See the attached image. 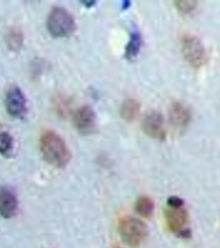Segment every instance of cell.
<instances>
[{
	"instance_id": "obj_6",
	"label": "cell",
	"mask_w": 220,
	"mask_h": 248,
	"mask_svg": "<svg viewBox=\"0 0 220 248\" xmlns=\"http://www.w3.org/2000/svg\"><path fill=\"white\" fill-rule=\"evenodd\" d=\"M74 125L83 135L93 133L97 127L96 113L91 106L84 105L74 114Z\"/></svg>"
},
{
	"instance_id": "obj_11",
	"label": "cell",
	"mask_w": 220,
	"mask_h": 248,
	"mask_svg": "<svg viewBox=\"0 0 220 248\" xmlns=\"http://www.w3.org/2000/svg\"><path fill=\"white\" fill-rule=\"evenodd\" d=\"M140 108V105L138 101L134 99H127L122 105L121 113L122 118L126 121H133L138 116Z\"/></svg>"
},
{
	"instance_id": "obj_16",
	"label": "cell",
	"mask_w": 220,
	"mask_h": 248,
	"mask_svg": "<svg viewBox=\"0 0 220 248\" xmlns=\"http://www.w3.org/2000/svg\"><path fill=\"white\" fill-rule=\"evenodd\" d=\"M175 3L177 9L185 14H188L189 12L193 11L197 5V3L195 1H176Z\"/></svg>"
},
{
	"instance_id": "obj_2",
	"label": "cell",
	"mask_w": 220,
	"mask_h": 248,
	"mask_svg": "<svg viewBox=\"0 0 220 248\" xmlns=\"http://www.w3.org/2000/svg\"><path fill=\"white\" fill-rule=\"evenodd\" d=\"M47 27L51 36L64 37L70 36L76 31L77 23L67 10L56 7L48 16Z\"/></svg>"
},
{
	"instance_id": "obj_17",
	"label": "cell",
	"mask_w": 220,
	"mask_h": 248,
	"mask_svg": "<svg viewBox=\"0 0 220 248\" xmlns=\"http://www.w3.org/2000/svg\"><path fill=\"white\" fill-rule=\"evenodd\" d=\"M167 203L171 208H180V207H183L184 201L180 198L173 196L168 199Z\"/></svg>"
},
{
	"instance_id": "obj_15",
	"label": "cell",
	"mask_w": 220,
	"mask_h": 248,
	"mask_svg": "<svg viewBox=\"0 0 220 248\" xmlns=\"http://www.w3.org/2000/svg\"><path fill=\"white\" fill-rule=\"evenodd\" d=\"M14 147V139L9 133L6 132L0 133V154L9 155Z\"/></svg>"
},
{
	"instance_id": "obj_1",
	"label": "cell",
	"mask_w": 220,
	"mask_h": 248,
	"mask_svg": "<svg viewBox=\"0 0 220 248\" xmlns=\"http://www.w3.org/2000/svg\"><path fill=\"white\" fill-rule=\"evenodd\" d=\"M40 150L44 160L57 168L66 167L71 159V151L63 138L53 131H47L40 139Z\"/></svg>"
},
{
	"instance_id": "obj_10",
	"label": "cell",
	"mask_w": 220,
	"mask_h": 248,
	"mask_svg": "<svg viewBox=\"0 0 220 248\" xmlns=\"http://www.w3.org/2000/svg\"><path fill=\"white\" fill-rule=\"evenodd\" d=\"M190 113L188 108L181 103H174L170 108V120L177 130L185 129L189 124Z\"/></svg>"
},
{
	"instance_id": "obj_12",
	"label": "cell",
	"mask_w": 220,
	"mask_h": 248,
	"mask_svg": "<svg viewBox=\"0 0 220 248\" xmlns=\"http://www.w3.org/2000/svg\"><path fill=\"white\" fill-rule=\"evenodd\" d=\"M136 210L142 217H149L153 215L154 203L150 198H140L136 203Z\"/></svg>"
},
{
	"instance_id": "obj_18",
	"label": "cell",
	"mask_w": 220,
	"mask_h": 248,
	"mask_svg": "<svg viewBox=\"0 0 220 248\" xmlns=\"http://www.w3.org/2000/svg\"><path fill=\"white\" fill-rule=\"evenodd\" d=\"M81 3H83V4L85 6V7H87V8H91L92 6L94 5L95 4V1H82Z\"/></svg>"
},
{
	"instance_id": "obj_13",
	"label": "cell",
	"mask_w": 220,
	"mask_h": 248,
	"mask_svg": "<svg viewBox=\"0 0 220 248\" xmlns=\"http://www.w3.org/2000/svg\"><path fill=\"white\" fill-rule=\"evenodd\" d=\"M141 47V37L138 32H133L131 35L129 43L126 47V57L127 59H133L138 56Z\"/></svg>"
},
{
	"instance_id": "obj_14",
	"label": "cell",
	"mask_w": 220,
	"mask_h": 248,
	"mask_svg": "<svg viewBox=\"0 0 220 248\" xmlns=\"http://www.w3.org/2000/svg\"><path fill=\"white\" fill-rule=\"evenodd\" d=\"M8 45L11 50H19L23 43V36L19 29H14L8 35Z\"/></svg>"
},
{
	"instance_id": "obj_7",
	"label": "cell",
	"mask_w": 220,
	"mask_h": 248,
	"mask_svg": "<svg viewBox=\"0 0 220 248\" xmlns=\"http://www.w3.org/2000/svg\"><path fill=\"white\" fill-rule=\"evenodd\" d=\"M165 217L167 221V226L171 231L174 233L187 236L189 229L187 224L189 222L188 213L183 207L180 208H171L167 209L165 212Z\"/></svg>"
},
{
	"instance_id": "obj_9",
	"label": "cell",
	"mask_w": 220,
	"mask_h": 248,
	"mask_svg": "<svg viewBox=\"0 0 220 248\" xmlns=\"http://www.w3.org/2000/svg\"><path fill=\"white\" fill-rule=\"evenodd\" d=\"M18 202L15 193L7 187L0 188V215L11 218L17 215Z\"/></svg>"
},
{
	"instance_id": "obj_5",
	"label": "cell",
	"mask_w": 220,
	"mask_h": 248,
	"mask_svg": "<svg viewBox=\"0 0 220 248\" xmlns=\"http://www.w3.org/2000/svg\"><path fill=\"white\" fill-rule=\"evenodd\" d=\"M6 109L8 113L17 119H23L28 112L26 96L17 86L9 88L5 96Z\"/></svg>"
},
{
	"instance_id": "obj_3",
	"label": "cell",
	"mask_w": 220,
	"mask_h": 248,
	"mask_svg": "<svg viewBox=\"0 0 220 248\" xmlns=\"http://www.w3.org/2000/svg\"><path fill=\"white\" fill-rule=\"evenodd\" d=\"M122 239L132 247L139 246L147 236V227L141 220L131 216L122 217L119 223Z\"/></svg>"
},
{
	"instance_id": "obj_8",
	"label": "cell",
	"mask_w": 220,
	"mask_h": 248,
	"mask_svg": "<svg viewBox=\"0 0 220 248\" xmlns=\"http://www.w3.org/2000/svg\"><path fill=\"white\" fill-rule=\"evenodd\" d=\"M141 127L148 137L158 140H163L166 137L163 117L157 112H150L145 116Z\"/></svg>"
},
{
	"instance_id": "obj_4",
	"label": "cell",
	"mask_w": 220,
	"mask_h": 248,
	"mask_svg": "<svg viewBox=\"0 0 220 248\" xmlns=\"http://www.w3.org/2000/svg\"><path fill=\"white\" fill-rule=\"evenodd\" d=\"M182 53L194 67H201L207 60L205 49L197 37L187 36L182 41Z\"/></svg>"
}]
</instances>
